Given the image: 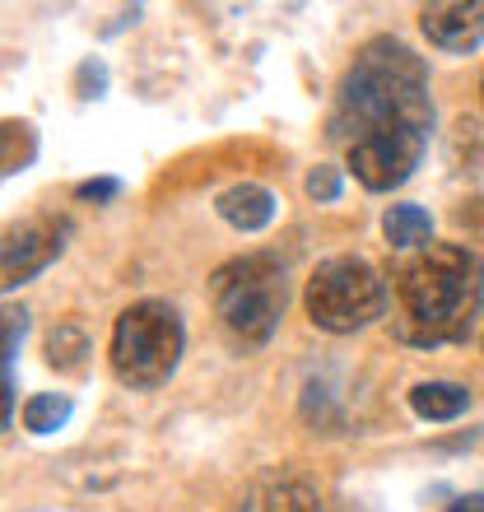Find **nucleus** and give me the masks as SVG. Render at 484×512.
<instances>
[{
    "mask_svg": "<svg viewBox=\"0 0 484 512\" xmlns=\"http://www.w3.org/2000/svg\"><path fill=\"white\" fill-rule=\"evenodd\" d=\"M308 196L312 201H336L340 196V173L336 168H312L308 173Z\"/></svg>",
    "mask_w": 484,
    "mask_h": 512,
    "instance_id": "15",
    "label": "nucleus"
},
{
    "mask_svg": "<svg viewBox=\"0 0 484 512\" xmlns=\"http://www.w3.org/2000/svg\"><path fill=\"white\" fill-rule=\"evenodd\" d=\"M112 373L117 382L135 391H154L173 378L177 359H182V317L173 303L159 298H140L117 317L108 345Z\"/></svg>",
    "mask_w": 484,
    "mask_h": 512,
    "instance_id": "4",
    "label": "nucleus"
},
{
    "mask_svg": "<svg viewBox=\"0 0 484 512\" xmlns=\"http://www.w3.org/2000/svg\"><path fill=\"white\" fill-rule=\"evenodd\" d=\"M215 210H219V219L233 224L238 233H256L275 219V196H270L266 187H256V182H238V187L219 191Z\"/></svg>",
    "mask_w": 484,
    "mask_h": 512,
    "instance_id": "9",
    "label": "nucleus"
},
{
    "mask_svg": "<svg viewBox=\"0 0 484 512\" xmlns=\"http://www.w3.org/2000/svg\"><path fill=\"white\" fill-rule=\"evenodd\" d=\"M215 298V317L229 331L233 345L242 350H261L284 317V270L275 256H233L215 270L210 280Z\"/></svg>",
    "mask_w": 484,
    "mask_h": 512,
    "instance_id": "3",
    "label": "nucleus"
},
{
    "mask_svg": "<svg viewBox=\"0 0 484 512\" xmlns=\"http://www.w3.org/2000/svg\"><path fill=\"white\" fill-rule=\"evenodd\" d=\"M84 354H89V340H84L80 326H56L47 336V364L61 368V373H75L84 364Z\"/></svg>",
    "mask_w": 484,
    "mask_h": 512,
    "instance_id": "13",
    "label": "nucleus"
},
{
    "mask_svg": "<svg viewBox=\"0 0 484 512\" xmlns=\"http://www.w3.org/2000/svg\"><path fill=\"white\" fill-rule=\"evenodd\" d=\"M480 94H484V80H480Z\"/></svg>",
    "mask_w": 484,
    "mask_h": 512,
    "instance_id": "18",
    "label": "nucleus"
},
{
    "mask_svg": "<svg viewBox=\"0 0 484 512\" xmlns=\"http://www.w3.org/2000/svg\"><path fill=\"white\" fill-rule=\"evenodd\" d=\"M419 28L433 47L443 52H475L484 42V0H447V5H424Z\"/></svg>",
    "mask_w": 484,
    "mask_h": 512,
    "instance_id": "7",
    "label": "nucleus"
},
{
    "mask_svg": "<svg viewBox=\"0 0 484 512\" xmlns=\"http://www.w3.org/2000/svg\"><path fill=\"white\" fill-rule=\"evenodd\" d=\"M66 243H70V219H56V215L24 219L19 229H10L5 233V252H0L5 289H19L33 275H42L56 256L66 252Z\"/></svg>",
    "mask_w": 484,
    "mask_h": 512,
    "instance_id": "6",
    "label": "nucleus"
},
{
    "mask_svg": "<svg viewBox=\"0 0 484 512\" xmlns=\"http://www.w3.org/2000/svg\"><path fill=\"white\" fill-rule=\"evenodd\" d=\"M382 233H387V243L401 247V252H424V247H433V219H429V210H419V205H391L387 219H382Z\"/></svg>",
    "mask_w": 484,
    "mask_h": 512,
    "instance_id": "11",
    "label": "nucleus"
},
{
    "mask_svg": "<svg viewBox=\"0 0 484 512\" xmlns=\"http://www.w3.org/2000/svg\"><path fill=\"white\" fill-rule=\"evenodd\" d=\"M303 308H308L312 326L350 336L387 312V280L363 256H331L308 275Z\"/></svg>",
    "mask_w": 484,
    "mask_h": 512,
    "instance_id": "5",
    "label": "nucleus"
},
{
    "mask_svg": "<svg viewBox=\"0 0 484 512\" xmlns=\"http://www.w3.org/2000/svg\"><path fill=\"white\" fill-rule=\"evenodd\" d=\"M433 131L429 66L401 38L363 42L331 112V135L368 191H396L419 168Z\"/></svg>",
    "mask_w": 484,
    "mask_h": 512,
    "instance_id": "1",
    "label": "nucleus"
},
{
    "mask_svg": "<svg viewBox=\"0 0 484 512\" xmlns=\"http://www.w3.org/2000/svg\"><path fill=\"white\" fill-rule=\"evenodd\" d=\"M38 154V135L28 122H5V173H24Z\"/></svg>",
    "mask_w": 484,
    "mask_h": 512,
    "instance_id": "14",
    "label": "nucleus"
},
{
    "mask_svg": "<svg viewBox=\"0 0 484 512\" xmlns=\"http://www.w3.org/2000/svg\"><path fill=\"white\" fill-rule=\"evenodd\" d=\"M401 303V336L415 345H452L471 336L484 303V261L461 243L410 252L391 275Z\"/></svg>",
    "mask_w": 484,
    "mask_h": 512,
    "instance_id": "2",
    "label": "nucleus"
},
{
    "mask_svg": "<svg viewBox=\"0 0 484 512\" xmlns=\"http://www.w3.org/2000/svg\"><path fill=\"white\" fill-rule=\"evenodd\" d=\"M443 512H484V494H461V499H452Z\"/></svg>",
    "mask_w": 484,
    "mask_h": 512,
    "instance_id": "17",
    "label": "nucleus"
},
{
    "mask_svg": "<svg viewBox=\"0 0 484 512\" xmlns=\"http://www.w3.org/2000/svg\"><path fill=\"white\" fill-rule=\"evenodd\" d=\"M238 512H322V494L298 471H270L247 489Z\"/></svg>",
    "mask_w": 484,
    "mask_h": 512,
    "instance_id": "8",
    "label": "nucleus"
},
{
    "mask_svg": "<svg viewBox=\"0 0 484 512\" xmlns=\"http://www.w3.org/2000/svg\"><path fill=\"white\" fill-rule=\"evenodd\" d=\"M466 405H471V391L461 387V382H415L410 387V410L419 419H433V424H447V419L466 415Z\"/></svg>",
    "mask_w": 484,
    "mask_h": 512,
    "instance_id": "10",
    "label": "nucleus"
},
{
    "mask_svg": "<svg viewBox=\"0 0 484 512\" xmlns=\"http://www.w3.org/2000/svg\"><path fill=\"white\" fill-rule=\"evenodd\" d=\"M117 177H94V182H80V187H75V196H80V201H112V196H117Z\"/></svg>",
    "mask_w": 484,
    "mask_h": 512,
    "instance_id": "16",
    "label": "nucleus"
},
{
    "mask_svg": "<svg viewBox=\"0 0 484 512\" xmlns=\"http://www.w3.org/2000/svg\"><path fill=\"white\" fill-rule=\"evenodd\" d=\"M70 396H56V391H38V396H28V405H24V429L28 433H52V429H61L70 419Z\"/></svg>",
    "mask_w": 484,
    "mask_h": 512,
    "instance_id": "12",
    "label": "nucleus"
}]
</instances>
